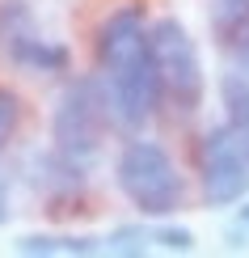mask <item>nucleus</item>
<instances>
[{"mask_svg": "<svg viewBox=\"0 0 249 258\" xmlns=\"http://www.w3.org/2000/svg\"><path fill=\"white\" fill-rule=\"evenodd\" d=\"M232 224H241V229L249 233V199H241V203H236V220Z\"/></svg>", "mask_w": 249, "mask_h": 258, "instance_id": "dca6fc26", "label": "nucleus"}, {"mask_svg": "<svg viewBox=\"0 0 249 258\" xmlns=\"http://www.w3.org/2000/svg\"><path fill=\"white\" fill-rule=\"evenodd\" d=\"M97 81L106 93L110 127L135 136L144 132L148 119L160 106V81H156V59H152V26L144 9H118L97 26Z\"/></svg>", "mask_w": 249, "mask_h": 258, "instance_id": "f257e3e1", "label": "nucleus"}, {"mask_svg": "<svg viewBox=\"0 0 249 258\" xmlns=\"http://www.w3.org/2000/svg\"><path fill=\"white\" fill-rule=\"evenodd\" d=\"M102 245H106L110 254H118V258L144 254L148 245H152V229H148V224H118L110 237H102Z\"/></svg>", "mask_w": 249, "mask_h": 258, "instance_id": "9b49d317", "label": "nucleus"}, {"mask_svg": "<svg viewBox=\"0 0 249 258\" xmlns=\"http://www.w3.org/2000/svg\"><path fill=\"white\" fill-rule=\"evenodd\" d=\"M85 178H89V165H80V161L63 157L59 148H51V153H38V157H34V186H38L51 203L76 199L80 190H85Z\"/></svg>", "mask_w": 249, "mask_h": 258, "instance_id": "0eeeda50", "label": "nucleus"}, {"mask_svg": "<svg viewBox=\"0 0 249 258\" xmlns=\"http://www.w3.org/2000/svg\"><path fill=\"white\" fill-rule=\"evenodd\" d=\"M5 59L26 72H68V47L51 42V38H38V34H21L5 51Z\"/></svg>", "mask_w": 249, "mask_h": 258, "instance_id": "6e6552de", "label": "nucleus"}, {"mask_svg": "<svg viewBox=\"0 0 249 258\" xmlns=\"http://www.w3.org/2000/svg\"><path fill=\"white\" fill-rule=\"evenodd\" d=\"M114 178L144 220H165L186 203V178L156 140H127L118 148Z\"/></svg>", "mask_w": 249, "mask_h": 258, "instance_id": "f03ea898", "label": "nucleus"}, {"mask_svg": "<svg viewBox=\"0 0 249 258\" xmlns=\"http://www.w3.org/2000/svg\"><path fill=\"white\" fill-rule=\"evenodd\" d=\"M9 216H13V195H9V178L0 174V224H9Z\"/></svg>", "mask_w": 249, "mask_h": 258, "instance_id": "2eb2a0df", "label": "nucleus"}, {"mask_svg": "<svg viewBox=\"0 0 249 258\" xmlns=\"http://www.w3.org/2000/svg\"><path fill=\"white\" fill-rule=\"evenodd\" d=\"M199 190L211 208H232L249 195V148L228 123L199 140Z\"/></svg>", "mask_w": 249, "mask_h": 258, "instance_id": "39448f33", "label": "nucleus"}, {"mask_svg": "<svg viewBox=\"0 0 249 258\" xmlns=\"http://www.w3.org/2000/svg\"><path fill=\"white\" fill-rule=\"evenodd\" d=\"M34 34V13H30L26 0H0V55L21 38Z\"/></svg>", "mask_w": 249, "mask_h": 258, "instance_id": "9d476101", "label": "nucleus"}, {"mask_svg": "<svg viewBox=\"0 0 249 258\" xmlns=\"http://www.w3.org/2000/svg\"><path fill=\"white\" fill-rule=\"evenodd\" d=\"M152 241L160 245V250H173V254H190L194 250V233L186 229V224H156Z\"/></svg>", "mask_w": 249, "mask_h": 258, "instance_id": "ddd939ff", "label": "nucleus"}, {"mask_svg": "<svg viewBox=\"0 0 249 258\" xmlns=\"http://www.w3.org/2000/svg\"><path fill=\"white\" fill-rule=\"evenodd\" d=\"M17 254H30V258H47V254H63V233H26V237H17L13 245Z\"/></svg>", "mask_w": 249, "mask_h": 258, "instance_id": "4468645a", "label": "nucleus"}, {"mask_svg": "<svg viewBox=\"0 0 249 258\" xmlns=\"http://www.w3.org/2000/svg\"><path fill=\"white\" fill-rule=\"evenodd\" d=\"M220 102H224V123L241 136V144L249 148V72H224L220 77Z\"/></svg>", "mask_w": 249, "mask_h": 258, "instance_id": "1a4fd4ad", "label": "nucleus"}, {"mask_svg": "<svg viewBox=\"0 0 249 258\" xmlns=\"http://www.w3.org/2000/svg\"><path fill=\"white\" fill-rule=\"evenodd\" d=\"M21 119H26V102H21V93L9 89V85H0V153H5L9 140L17 136Z\"/></svg>", "mask_w": 249, "mask_h": 258, "instance_id": "f8f14e48", "label": "nucleus"}, {"mask_svg": "<svg viewBox=\"0 0 249 258\" xmlns=\"http://www.w3.org/2000/svg\"><path fill=\"white\" fill-rule=\"evenodd\" d=\"M211 34L236 68H249V0H207Z\"/></svg>", "mask_w": 249, "mask_h": 258, "instance_id": "423d86ee", "label": "nucleus"}, {"mask_svg": "<svg viewBox=\"0 0 249 258\" xmlns=\"http://www.w3.org/2000/svg\"><path fill=\"white\" fill-rule=\"evenodd\" d=\"M245 72H249V68H245Z\"/></svg>", "mask_w": 249, "mask_h": 258, "instance_id": "f3484780", "label": "nucleus"}, {"mask_svg": "<svg viewBox=\"0 0 249 258\" xmlns=\"http://www.w3.org/2000/svg\"><path fill=\"white\" fill-rule=\"evenodd\" d=\"M152 59H156L160 102H169L173 114H194L203 106V59L190 30L178 17H160L152 26Z\"/></svg>", "mask_w": 249, "mask_h": 258, "instance_id": "20e7f679", "label": "nucleus"}, {"mask_svg": "<svg viewBox=\"0 0 249 258\" xmlns=\"http://www.w3.org/2000/svg\"><path fill=\"white\" fill-rule=\"evenodd\" d=\"M110 127V110H106V93L97 77H76L63 85L55 110H51V144L63 157L93 165L102 153V136Z\"/></svg>", "mask_w": 249, "mask_h": 258, "instance_id": "7ed1b4c3", "label": "nucleus"}]
</instances>
